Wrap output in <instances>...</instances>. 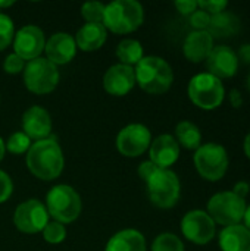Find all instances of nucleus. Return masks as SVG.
<instances>
[{
	"label": "nucleus",
	"instance_id": "22",
	"mask_svg": "<svg viewBox=\"0 0 250 251\" xmlns=\"http://www.w3.org/2000/svg\"><path fill=\"white\" fill-rule=\"evenodd\" d=\"M206 31L212 35V38L233 37L240 31V19L236 13L224 10L211 16V22Z\"/></svg>",
	"mask_w": 250,
	"mask_h": 251
},
{
	"label": "nucleus",
	"instance_id": "16",
	"mask_svg": "<svg viewBox=\"0 0 250 251\" xmlns=\"http://www.w3.org/2000/svg\"><path fill=\"white\" fill-rule=\"evenodd\" d=\"M22 132L34 141H40L50 137L52 118L49 112L40 106H31L22 115Z\"/></svg>",
	"mask_w": 250,
	"mask_h": 251
},
{
	"label": "nucleus",
	"instance_id": "41",
	"mask_svg": "<svg viewBox=\"0 0 250 251\" xmlns=\"http://www.w3.org/2000/svg\"><path fill=\"white\" fill-rule=\"evenodd\" d=\"M243 219H245V224H246L245 226L250 231V206L246 209V213H245V218Z\"/></svg>",
	"mask_w": 250,
	"mask_h": 251
},
{
	"label": "nucleus",
	"instance_id": "25",
	"mask_svg": "<svg viewBox=\"0 0 250 251\" xmlns=\"http://www.w3.org/2000/svg\"><path fill=\"white\" fill-rule=\"evenodd\" d=\"M116 56L121 60L122 65L133 66L137 65L144 56H143V46L133 38L122 40L116 47Z\"/></svg>",
	"mask_w": 250,
	"mask_h": 251
},
{
	"label": "nucleus",
	"instance_id": "15",
	"mask_svg": "<svg viewBox=\"0 0 250 251\" xmlns=\"http://www.w3.org/2000/svg\"><path fill=\"white\" fill-rule=\"evenodd\" d=\"M208 74L217 76L218 79L231 78L239 69V59L236 51L228 46H217L206 59Z\"/></svg>",
	"mask_w": 250,
	"mask_h": 251
},
{
	"label": "nucleus",
	"instance_id": "13",
	"mask_svg": "<svg viewBox=\"0 0 250 251\" xmlns=\"http://www.w3.org/2000/svg\"><path fill=\"white\" fill-rule=\"evenodd\" d=\"M46 38L43 31L35 25L22 26L13 38V53L18 54L24 60H32L40 57L44 51Z\"/></svg>",
	"mask_w": 250,
	"mask_h": 251
},
{
	"label": "nucleus",
	"instance_id": "7",
	"mask_svg": "<svg viewBox=\"0 0 250 251\" xmlns=\"http://www.w3.org/2000/svg\"><path fill=\"white\" fill-rule=\"evenodd\" d=\"M246 200L236 196L233 191H222L211 197L208 203V215L215 224L222 226L239 225L246 213Z\"/></svg>",
	"mask_w": 250,
	"mask_h": 251
},
{
	"label": "nucleus",
	"instance_id": "32",
	"mask_svg": "<svg viewBox=\"0 0 250 251\" xmlns=\"http://www.w3.org/2000/svg\"><path fill=\"white\" fill-rule=\"evenodd\" d=\"M209 22H211V15L202 9H197L190 15V25L194 28V31H206Z\"/></svg>",
	"mask_w": 250,
	"mask_h": 251
},
{
	"label": "nucleus",
	"instance_id": "44",
	"mask_svg": "<svg viewBox=\"0 0 250 251\" xmlns=\"http://www.w3.org/2000/svg\"><path fill=\"white\" fill-rule=\"evenodd\" d=\"M248 88H249V91H250V75L248 76Z\"/></svg>",
	"mask_w": 250,
	"mask_h": 251
},
{
	"label": "nucleus",
	"instance_id": "11",
	"mask_svg": "<svg viewBox=\"0 0 250 251\" xmlns=\"http://www.w3.org/2000/svg\"><path fill=\"white\" fill-rule=\"evenodd\" d=\"M152 143V134L147 126L141 124H131L124 126L116 135V149L127 157L141 156Z\"/></svg>",
	"mask_w": 250,
	"mask_h": 251
},
{
	"label": "nucleus",
	"instance_id": "18",
	"mask_svg": "<svg viewBox=\"0 0 250 251\" xmlns=\"http://www.w3.org/2000/svg\"><path fill=\"white\" fill-rule=\"evenodd\" d=\"M44 51L46 59L53 65H66L75 57V38L68 32H56L46 41Z\"/></svg>",
	"mask_w": 250,
	"mask_h": 251
},
{
	"label": "nucleus",
	"instance_id": "30",
	"mask_svg": "<svg viewBox=\"0 0 250 251\" xmlns=\"http://www.w3.org/2000/svg\"><path fill=\"white\" fill-rule=\"evenodd\" d=\"M43 232V238L49 243V244H59L65 240L66 237V229L62 224L53 221V222H47V225L44 226Z\"/></svg>",
	"mask_w": 250,
	"mask_h": 251
},
{
	"label": "nucleus",
	"instance_id": "34",
	"mask_svg": "<svg viewBox=\"0 0 250 251\" xmlns=\"http://www.w3.org/2000/svg\"><path fill=\"white\" fill-rule=\"evenodd\" d=\"M12 191H13V184L10 176L6 172L0 171V204L4 203L12 196Z\"/></svg>",
	"mask_w": 250,
	"mask_h": 251
},
{
	"label": "nucleus",
	"instance_id": "14",
	"mask_svg": "<svg viewBox=\"0 0 250 251\" xmlns=\"http://www.w3.org/2000/svg\"><path fill=\"white\" fill-rule=\"evenodd\" d=\"M136 85V72L133 66L122 63L111 66L103 75V88L111 96H125Z\"/></svg>",
	"mask_w": 250,
	"mask_h": 251
},
{
	"label": "nucleus",
	"instance_id": "6",
	"mask_svg": "<svg viewBox=\"0 0 250 251\" xmlns=\"http://www.w3.org/2000/svg\"><path fill=\"white\" fill-rule=\"evenodd\" d=\"M150 201L161 209H171L177 204L181 194L180 179L171 169H158L147 179Z\"/></svg>",
	"mask_w": 250,
	"mask_h": 251
},
{
	"label": "nucleus",
	"instance_id": "38",
	"mask_svg": "<svg viewBox=\"0 0 250 251\" xmlns=\"http://www.w3.org/2000/svg\"><path fill=\"white\" fill-rule=\"evenodd\" d=\"M249 184L248 182H245V181H239L236 185H234V190H233V193L236 194V196H239L240 199H246V196L249 194Z\"/></svg>",
	"mask_w": 250,
	"mask_h": 251
},
{
	"label": "nucleus",
	"instance_id": "3",
	"mask_svg": "<svg viewBox=\"0 0 250 251\" xmlns=\"http://www.w3.org/2000/svg\"><path fill=\"white\" fill-rule=\"evenodd\" d=\"M143 6L136 0H115L105 7L103 26L115 34H128L141 26Z\"/></svg>",
	"mask_w": 250,
	"mask_h": 251
},
{
	"label": "nucleus",
	"instance_id": "31",
	"mask_svg": "<svg viewBox=\"0 0 250 251\" xmlns=\"http://www.w3.org/2000/svg\"><path fill=\"white\" fill-rule=\"evenodd\" d=\"M25 68V60L21 59L18 54L15 53H10L9 56H6L4 62H3V69L6 74H10V75H16L19 72H22Z\"/></svg>",
	"mask_w": 250,
	"mask_h": 251
},
{
	"label": "nucleus",
	"instance_id": "17",
	"mask_svg": "<svg viewBox=\"0 0 250 251\" xmlns=\"http://www.w3.org/2000/svg\"><path fill=\"white\" fill-rule=\"evenodd\" d=\"M150 162L159 169H169L180 157V144L169 134L156 137L149 147Z\"/></svg>",
	"mask_w": 250,
	"mask_h": 251
},
{
	"label": "nucleus",
	"instance_id": "24",
	"mask_svg": "<svg viewBox=\"0 0 250 251\" xmlns=\"http://www.w3.org/2000/svg\"><path fill=\"white\" fill-rule=\"evenodd\" d=\"M175 140L187 150H197L202 144L200 129L189 121H183L175 128Z\"/></svg>",
	"mask_w": 250,
	"mask_h": 251
},
{
	"label": "nucleus",
	"instance_id": "1",
	"mask_svg": "<svg viewBox=\"0 0 250 251\" xmlns=\"http://www.w3.org/2000/svg\"><path fill=\"white\" fill-rule=\"evenodd\" d=\"M63 163L62 149L53 137L35 141L27 151V166L29 172L43 181L56 179L63 171Z\"/></svg>",
	"mask_w": 250,
	"mask_h": 251
},
{
	"label": "nucleus",
	"instance_id": "33",
	"mask_svg": "<svg viewBox=\"0 0 250 251\" xmlns=\"http://www.w3.org/2000/svg\"><path fill=\"white\" fill-rule=\"evenodd\" d=\"M227 6H228V3L225 0H208V1L206 0H200V1H197V7L205 10L211 16L224 12Z\"/></svg>",
	"mask_w": 250,
	"mask_h": 251
},
{
	"label": "nucleus",
	"instance_id": "36",
	"mask_svg": "<svg viewBox=\"0 0 250 251\" xmlns=\"http://www.w3.org/2000/svg\"><path fill=\"white\" fill-rule=\"evenodd\" d=\"M159 168L158 166H155L150 160H147V162H143L140 166H139V176L144 181V182H147V179L158 171Z\"/></svg>",
	"mask_w": 250,
	"mask_h": 251
},
{
	"label": "nucleus",
	"instance_id": "20",
	"mask_svg": "<svg viewBox=\"0 0 250 251\" xmlns=\"http://www.w3.org/2000/svg\"><path fill=\"white\" fill-rule=\"evenodd\" d=\"M108 32L103 24H84L75 34L77 49L84 51L99 50L106 41Z\"/></svg>",
	"mask_w": 250,
	"mask_h": 251
},
{
	"label": "nucleus",
	"instance_id": "5",
	"mask_svg": "<svg viewBox=\"0 0 250 251\" xmlns=\"http://www.w3.org/2000/svg\"><path fill=\"white\" fill-rule=\"evenodd\" d=\"M190 100L203 110H214L221 106L225 97V90L217 76L205 72L194 75L189 82Z\"/></svg>",
	"mask_w": 250,
	"mask_h": 251
},
{
	"label": "nucleus",
	"instance_id": "9",
	"mask_svg": "<svg viewBox=\"0 0 250 251\" xmlns=\"http://www.w3.org/2000/svg\"><path fill=\"white\" fill-rule=\"evenodd\" d=\"M194 166L199 175L208 181H220L228 169V154L225 149L217 143L200 146L194 153Z\"/></svg>",
	"mask_w": 250,
	"mask_h": 251
},
{
	"label": "nucleus",
	"instance_id": "37",
	"mask_svg": "<svg viewBox=\"0 0 250 251\" xmlns=\"http://www.w3.org/2000/svg\"><path fill=\"white\" fill-rule=\"evenodd\" d=\"M236 54H237V59H239V62L242 60L243 63L250 65V43L240 46V49H239V51H237Z\"/></svg>",
	"mask_w": 250,
	"mask_h": 251
},
{
	"label": "nucleus",
	"instance_id": "26",
	"mask_svg": "<svg viewBox=\"0 0 250 251\" xmlns=\"http://www.w3.org/2000/svg\"><path fill=\"white\" fill-rule=\"evenodd\" d=\"M152 251H184V244L175 234L164 232L155 238Z\"/></svg>",
	"mask_w": 250,
	"mask_h": 251
},
{
	"label": "nucleus",
	"instance_id": "43",
	"mask_svg": "<svg viewBox=\"0 0 250 251\" xmlns=\"http://www.w3.org/2000/svg\"><path fill=\"white\" fill-rule=\"evenodd\" d=\"M12 4H13V1H0V7H7Z\"/></svg>",
	"mask_w": 250,
	"mask_h": 251
},
{
	"label": "nucleus",
	"instance_id": "2",
	"mask_svg": "<svg viewBox=\"0 0 250 251\" xmlns=\"http://www.w3.org/2000/svg\"><path fill=\"white\" fill-rule=\"evenodd\" d=\"M136 84L149 94L167 93L174 81V74L167 60L159 56H144L136 65Z\"/></svg>",
	"mask_w": 250,
	"mask_h": 251
},
{
	"label": "nucleus",
	"instance_id": "42",
	"mask_svg": "<svg viewBox=\"0 0 250 251\" xmlns=\"http://www.w3.org/2000/svg\"><path fill=\"white\" fill-rule=\"evenodd\" d=\"M4 151H6V149H4V143H3V140L0 138V162H1V159L4 157Z\"/></svg>",
	"mask_w": 250,
	"mask_h": 251
},
{
	"label": "nucleus",
	"instance_id": "21",
	"mask_svg": "<svg viewBox=\"0 0 250 251\" xmlns=\"http://www.w3.org/2000/svg\"><path fill=\"white\" fill-rule=\"evenodd\" d=\"M222 251H250V231L245 225L225 226L220 234Z\"/></svg>",
	"mask_w": 250,
	"mask_h": 251
},
{
	"label": "nucleus",
	"instance_id": "4",
	"mask_svg": "<svg viewBox=\"0 0 250 251\" xmlns=\"http://www.w3.org/2000/svg\"><path fill=\"white\" fill-rule=\"evenodd\" d=\"M81 207L80 194L69 185H56L46 196L47 213L62 225L72 224L80 216Z\"/></svg>",
	"mask_w": 250,
	"mask_h": 251
},
{
	"label": "nucleus",
	"instance_id": "27",
	"mask_svg": "<svg viewBox=\"0 0 250 251\" xmlns=\"http://www.w3.org/2000/svg\"><path fill=\"white\" fill-rule=\"evenodd\" d=\"M105 4L100 1H87L81 6V15L87 24H102L105 16Z\"/></svg>",
	"mask_w": 250,
	"mask_h": 251
},
{
	"label": "nucleus",
	"instance_id": "35",
	"mask_svg": "<svg viewBox=\"0 0 250 251\" xmlns=\"http://www.w3.org/2000/svg\"><path fill=\"white\" fill-rule=\"evenodd\" d=\"M175 7L178 9V12L181 15H186V16H190L194 10H197V1L194 0H178L175 1Z\"/></svg>",
	"mask_w": 250,
	"mask_h": 251
},
{
	"label": "nucleus",
	"instance_id": "39",
	"mask_svg": "<svg viewBox=\"0 0 250 251\" xmlns=\"http://www.w3.org/2000/svg\"><path fill=\"white\" fill-rule=\"evenodd\" d=\"M228 99H230V103H231L233 107H240L243 104V96H242V93L237 88H233L230 91Z\"/></svg>",
	"mask_w": 250,
	"mask_h": 251
},
{
	"label": "nucleus",
	"instance_id": "12",
	"mask_svg": "<svg viewBox=\"0 0 250 251\" xmlns=\"http://www.w3.org/2000/svg\"><path fill=\"white\" fill-rule=\"evenodd\" d=\"M184 237L199 246H205L215 237V222L203 210H192L181 221Z\"/></svg>",
	"mask_w": 250,
	"mask_h": 251
},
{
	"label": "nucleus",
	"instance_id": "40",
	"mask_svg": "<svg viewBox=\"0 0 250 251\" xmlns=\"http://www.w3.org/2000/svg\"><path fill=\"white\" fill-rule=\"evenodd\" d=\"M245 153H246V156L250 159V132L248 134L246 140H245Z\"/></svg>",
	"mask_w": 250,
	"mask_h": 251
},
{
	"label": "nucleus",
	"instance_id": "8",
	"mask_svg": "<svg viewBox=\"0 0 250 251\" xmlns=\"http://www.w3.org/2000/svg\"><path fill=\"white\" fill-rule=\"evenodd\" d=\"M59 82L57 66L46 57L29 60L24 68V84L34 94H49Z\"/></svg>",
	"mask_w": 250,
	"mask_h": 251
},
{
	"label": "nucleus",
	"instance_id": "29",
	"mask_svg": "<svg viewBox=\"0 0 250 251\" xmlns=\"http://www.w3.org/2000/svg\"><path fill=\"white\" fill-rule=\"evenodd\" d=\"M13 38H15L13 21L7 15L0 13V51L7 49L13 41Z\"/></svg>",
	"mask_w": 250,
	"mask_h": 251
},
{
	"label": "nucleus",
	"instance_id": "23",
	"mask_svg": "<svg viewBox=\"0 0 250 251\" xmlns=\"http://www.w3.org/2000/svg\"><path fill=\"white\" fill-rule=\"evenodd\" d=\"M105 251H146V240L136 229H124L108 241Z\"/></svg>",
	"mask_w": 250,
	"mask_h": 251
},
{
	"label": "nucleus",
	"instance_id": "10",
	"mask_svg": "<svg viewBox=\"0 0 250 251\" xmlns=\"http://www.w3.org/2000/svg\"><path fill=\"white\" fill-rule=\"evenodd\" d=\"M47 222L49 213L46 206L34 199L21 203L13 213V224L24 234L41 232Z\"/></svg>",
	"mask_w": 250,
	"mask_h": 251
},
{
	"label": "nucleus",
	"instance_id": "19",
	"mask_svg": "<svg viewBox=\"0 0 250 251\" xmlns=\"http://www.w3.org/2000/svg\"><path fill=\"white\" fill-rule=\"evenodd\" d=\"M212 50L214 38L208 31H193L184 40L183 53L186 59L193 63H200L206 60Z\"/></svg>",
	"mask_w": 250,
	"mask_h": 251
},
{
	"label": "nucleus",
	"instance_id": "28",
	"mask_svg": "<svg viewBox=\"0 0 250 251\" xmlns=\"http://www.w3.org/2000/svg\"><path fill=\"white\" fill-rule=\"evenodd\" d=\"M29 147H31V140L24 132L12 134L4 146V149L12 154H24L29 150Z\"/></svg>",
	"mask_w": 250,
	"mask_h": 251
}]
</instances>
